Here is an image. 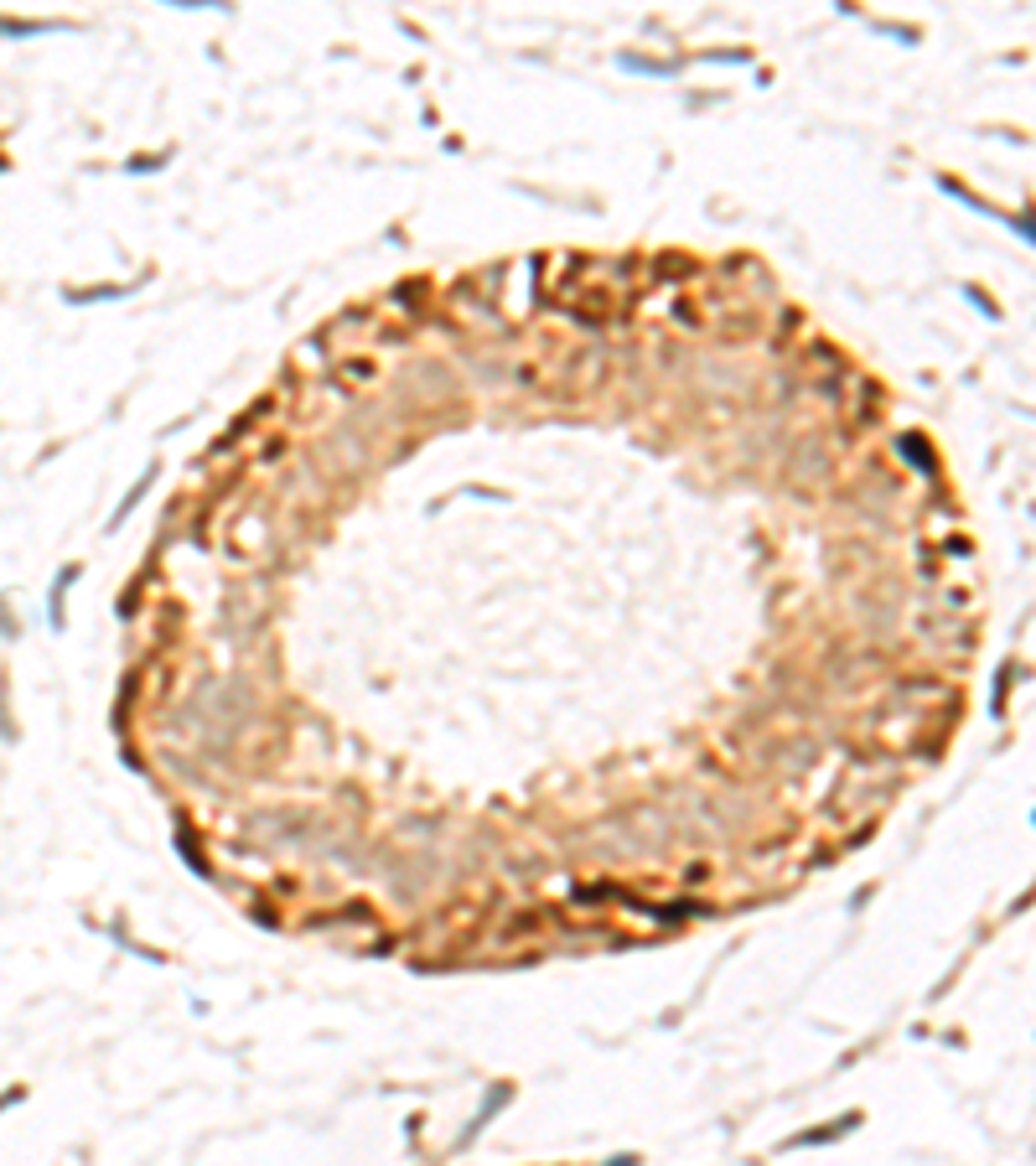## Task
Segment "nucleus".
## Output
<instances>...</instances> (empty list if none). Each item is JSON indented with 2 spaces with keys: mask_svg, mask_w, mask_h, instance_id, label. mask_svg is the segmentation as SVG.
<instances>
[{
  "mask_svg": "<svg viewBox=\"0 0 1036 1166\" xmlns=\"http://www.w3.org/2000/svg\"><path fill=\"white\" fill-rule=\"evenodd\" d=\"M16 1100H26V1088H6V1094H0V1110H11Z\"/></svg>",
  "mask_w": 1036,
  "mask_h": 1166,
  "instance_id": "nucleus-1",
  "label": "nucleus"
}]
</instances>
